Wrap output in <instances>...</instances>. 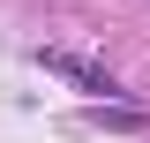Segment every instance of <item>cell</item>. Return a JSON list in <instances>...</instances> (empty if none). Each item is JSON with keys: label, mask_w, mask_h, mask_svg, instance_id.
I'll use <instances>...</instances> for the list:
<instances>
[{"label": "cell", "mask_w": 150, "mask_h": 143, "mask_svg": "<svg viewBox=\"0 0 150 143\" xmlns=\"http://www.w3.org/2000/svg\"><path fill=\"white\" fill-rule=\"evenodd\" d=\"M38 68H53V75H68L83 98H120V83H112V68H98V60H83V53H68V45H38Z\"/></svg>", "instance_id": "cell-1"}]
</instances>
